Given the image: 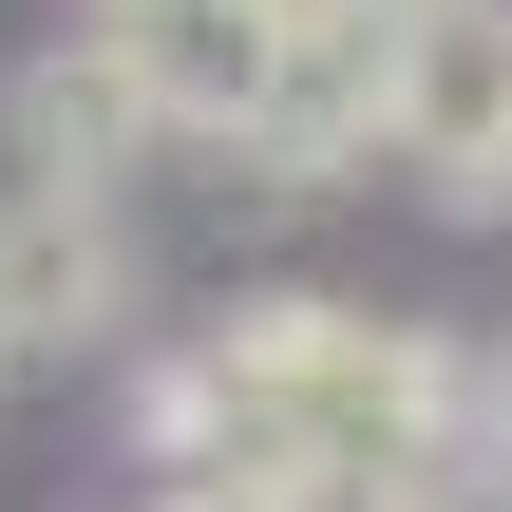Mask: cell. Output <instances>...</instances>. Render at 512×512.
I'll use <instances>...</instances> for the list:
<instances>
[{
	"instance_id": "6da1fadb",
	"label": "cell",
	"mask_w": 512,
	"mask_h": 512,
	"mask_svg": "<svg viewBox=\"0 0 512 512\" xmlns=\"http://www.w3.org/2000/svg\"><path fill=\"white\" fill-rule=\"evenodd\" d=\"M380 152H418L456 209H512V0H418L380 57Z\"/></svg>"
},
{
	"instance_id": "7a4b0ae2",
	"label": "cell",
	"mask_w": 512,
	"mask_h": 512,
	"mask_svg": "<svg viewBox=\"0 0 512 512\" xmlns=\"http://www.w3.org/2000/svg\"><path fill=\"white\" fill-rule=\"evenodd\" d=\"M380 57H399L380 0H285V38H266L228 152H247V171H342V152H380Z\"/></svg>"
},
{
	"instance_id": "3957f363",
	"label": "cell",
	"mask_w": 512,
	"mask_h": 512,
	"mask_svg": "<svg viewBox=\"0 0 512 512\" xmlns=\"http://www.w3.org/2000/svg\"><path fill=\"white\" fill-rule=\"evenodd\" d=\"M266 38H285V0H95V57L152 95V133H247Z\"/></svg>"
},
{
	"instance_id": "277c9868",
	"label": "cell",
	"mask_w": 512,
	"mask_h": 512,
	"mask_svg": "<svg viewBox=\"0 0 512 512\" xmlns=\"http://www.w3.org/2000/svg\"><path fill=\"white\" fill-rule=\"evenodd\" d=\"M114 304H133L114 209L19 190V209H0V361H76V342H114Z\"/></svg>"
},
{
	"instance_id": "5b68a950",
	"label": "cell",
	"mask_w": 512,
	"mask_h": 512,
	"mask_svg": "<svg viewBox=\"0 0 512 512\" xmlns=\"http://www.w3.org/2000/svg\"><path fill=\"white\" fill-rule=\"evenodd\" d=\"M0 114H19V190H57V209H95V190H114V171L152 152V95H133V76L95 57V38L19 57V95H0Z\"/></svg>"
},
{
	"instance_id": "8992f818",
	"label": "cell",
	"mask_w": 512,
	"mask_h": 512,
	"mask_svg": "<svg viewBox=\"0 0 512 512\" xmlns=\"http://www.w3.org/2000/svg\"><path fill=\"white\" fill-rule=\"evenodd\" d=\"M494 512H512V380H494Z\"/></svg>"
},
{
	"instance_id": "52a82bcc",
	"label": "cell",
	"mask_w": 512,
	"mask_h": 512,
	"mask_svg": "<svg viewBox=\"0 0 512 512\" xmlns=\"http://www.w3.org/2000/svg\"><path fill=\"white\" fill-rule=\"evenodd\" d=\"M0 380H19V361H0Z\"/></svg>"
}]
</instances>
